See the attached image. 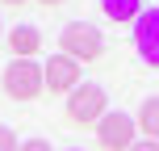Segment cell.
I'll return each instance as SVG.
<instances>
[{
    "label": "cell",
    "instance_id": "1",
    "mask_svg": "<svg viewBox=\"0 0 159 151\" xmlns=\"http://www.w3.org/2000/svg\"><path fill=\"white\" fill-rule=\"evenodd\" d=\"M59 46H63L59 55L75 59V63H96L105 55V34L96 25H88V21H71V25L59 30Z\"/></svg>",
    "mask_w": 159,
    "mask_h": 151
},
{
    "label": "cell",
    "instance_id": "5",
    "mask_svg": "<svg viewBox=\"0 0 159 151\" xmlns=\"http://www.w3.org/2000/svg\"><path fill=\"white\" fill-rule=\"evenodd\" d=\"M134 46H138V55H143L151 67H159V4L138 13V21H134Z\"/></svg>",
    "mask_w": 159,
    "mask_h": 151
},
{
    "label": "cell",
    "instance_id": "7",
    "mask_svg": "<svg viewBox=\"0 0 159 151\" xmlns=\"http://www.w3.org/2000/svg\"><path fill=\"white\" fill-rule=\"evenodd\" d=\"M8 50H13L17 59H34V55L42 50L38 25H13V34H8Z\"/></svg>",
    "mask_w": 159,
    "mask_h": 151
},
{
    "label": "cell",
    "instance_id": "13",
    "mask_svg": "<svg viewBox=\"0 0 159 151\" xmlns=\"http://www.w3.org/2000/svg\"><path fill=\"white\" fill-rule=\"evenodd\" d=\"M38 4H46V8H55V4H63V0H38Z\"/></svg>",
    "mask_w": 159,
    "mask_h": 151
},
{
    "label": "cell",
    "instance_id": "11",
    "mask_svg": "<svg viewBox=\"0 0 159 151\" xmlns=\"http://www.w3.org/2000/svg\"><path fill=\"white\" fill-rule=\"evenodd\" d=\"M17 151H55V147H50L46 139H25V143L17 147Z\"/></svg>",
    "mask_w": 159,
    "mask_h": 151
},
{
    "label": "cell",
    "instance_id": "12",
    "mask_svg": "<svg viewBox=\"0 0 159 151\" xmlns=\"http://www.w3.org/2000/svg\"><path fill=\"white\" fill-rule=\"evenodd\" d=\"M130 151H159V143H151V139H138V143L130 147Z\"/></svg>",
    "mask_w": 159,
    "mask_h": 151
},
{
    "label": "cell",
    "instance_id": "6",
    "mask_svg": "<svg viewBox=\"0 0 159 151\" xmlns=\"http://www.w3.org/2000/svg\"><path fill=\"white\" fill-rule=\"evenodd\" d=\"M42 84H46V92H71V88H80V63L67 59V55L46 59V67H42Z\"/></svg>",
    "mask_w": 159,
    "mask_h": 151
},
{
    "label": "cell",
    "instance_id": "4",
    "mask_svg": "<svg viewBox=\"0 0 159 151\" xmlns=\"http://www.w3.org/2000/svg\"><path fill=\"white\" fill-rule=\"evenodd\" d=\"M96 143L105 151H130L138 143V122L130 118V113H121V109L105 113V118L96 122Z\"/></svg>",
    "mask_w": 159,
    "mask_h": 151
},
{
    "label": "cell",
    "instance_id": "9",
    "mask_svg": "<svg viewBox=\"0 0 159 151\" xmlns=\"http://www.w3.org/2000/svg\"><path fill=\"white\" fill-rule=\"evenodd\" d=\"M105 17H113V21H138V13H143V0H101Z\"/></svg>",
    "mask_w": 159,
    "mask_h": 151
},
{
    "label": "cell",
    "instance_id": "3",
    "mask_svg": "<svg viewBox=\"0 0 159 151\" xmlns=\"http://www.w3.org/2000/svg\"><path fill=\"white\" fill-rule=\"evenodd\" d=\"M42 88L46 84H42V63L38 59H13L4 67V92L13 101H34Z\"/></svg>",
    "mask_w": 159,
    "mask_h": 151
},
{
    "label": "cell",
    "instance_id": "10",
    "mask_svg": "<svg viewBox=\"0 0 159 151\" xmlns=\"http://www.w3.org/2000/svg\"><path fill=\"white\" fill-rule=\"evenodd\" d=\"M21 143H17V134H13V126H0V151H17Z\"/></svg>",
    "mask_w": 159,
    "mask_h": 151
},
{
    "label": "cell",
    "instance_id": "2",
    "mask_svg": "<svg viewBox=\"0 0 159 151\" xmlns=\"http://www.w3.org/2000/svg\"><path fill=\"white\" fill-rule=\"evenodd\" d=\"M105 113H109V97H105L101 84H80V88L67 92V122L92 126V122H101Z\"/></svg>",
    "mask_w": 159,
    "mask_h": 151
},
{
    "label": "cell",
    "instance_id": "14",
    "mask_svg": "<svg viewBox=\"0 0 159 151\" xmlns=\"http://www.w3.org/2000/svg\"><path fill=\"white\" fill-rule=\"evenodd\" d=\"M0 4H13V8H17V4H25V0H0Z\"/></svg>",
    "mask_w": 159,
    "mask_h": 151
},
{
    "label": "cell",
    "instance_id": "15",
    "mask_svg": "<svg viewBox=\"0 0 159 151\" xmlns=\"http://www.w3.org/2000/svg\"><path fill=\"white\" fill-rule=\"evenodd\" d=\"M67 151H80V147H67Z\"/></svg>",
    "mask_w": 159,
    "mask_h": 151
},
{
    "label": "cell",
    "instance_id": "8",
    "mask_svg": "<svg viewBox=\"0 0 159 151\" xmlns=\"http://www.w3.org/2000/svg\"><path fill=\"white\" fill-rule=\"evenodd\" d=\"M138 130H143L151 143H159V97H147L138 105Z\"/></svg>",
    "mask_w": 159,
    "mask_h": 151
}]
</instances>
